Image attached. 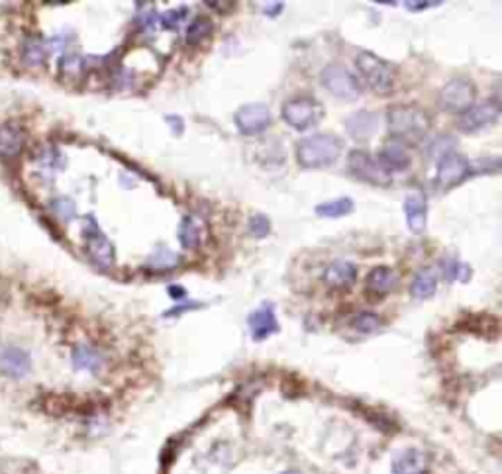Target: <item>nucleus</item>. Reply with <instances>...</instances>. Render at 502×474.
<instances>
[{
  "mask_svg": "<svg viewBox=\"0 0 502 474\" xmlns=\"http://www.w3.org/2000/svg\"><path fill=\"white\" fill-rule=\"evenodd\" d=\"M386 126L395 140L402 141V143H418L424 140L426 133L432 128V118L418 106L399 104V106L388 108Z\"/></svg>",
  "mask_w": 502,
  "mask_h": 474,
  "instance_id": "1",
  "label": "nucleus"
},
{
  "mask_svg": "<svg viewBox=\"0 0 502 474\" xmlns=\"http://www.w3.org/2000/svg\"><path fill=\"white\" fill-rule=\"evenodd\" d=\"M344 151V141L334 133H314L296 143V163L302 169L334 165Z\"/></svg>",
  "mask_w": 502,
  "mask_h": 474,
  "instance_id": "2",
  "label": "nucleus"
},
{
  "mask_svg": "<svg viewBox=\"0 0 502 474\" xmlns=\"http://www.w3.org/2000/svg\"><path fill=\"white\" fill-rule=\"evenodd\" d=\"M355 67L365 85L377 94H388L395 89V71L379 55L371 52H359L355 57Z\"/></svg>",
  "mask_w": 502,
  "mask_h": 474,
  "instance_id": "3",
  "label": "nucleus"
},
{
  "mask_svg": "<svg viewBox=\"0 0 502 474\" xmlns=\"http://www.w3.org/2000/svg\"><path fill=\"white\" fill-rule=\"evenodd\" d=\"M281 116H283L284 122L293 129L306 131V129H312L314 126H318L322 122L324 108L316 98L298 96V98H293V100L284 103Z\"/></svg>",
  "mask_w": 502,
  "mask_h": 474,
  "instance_id": "4",
  "label": "nucleus"
},
{
  "mask_svg": "<svg viewBox=\"0 0 502 474\" xmlns=\"http://www.w3.org/2000/svg\"><path fill=\"white\" fill-rule=\"evenodd\" d=\"M320 80H322L324 89L344 103H353L361 96L359 80L344 65H326L322 75H320Z\"/></svg>",
  "mask_w": 502,
  "mask_h": 474,
  "instance_id": "5",
  "label": "nucleus"
},
{
  "mask_svg": "<svg viewBox=\"0 0 502 474\" xmlns=\"http://www.w3.org/2000/svg\"><path fill=\"white\" fill-rule=\"evenodd\" d=\"M83 237H85V247H87L90 261L101 269H110L114 265L116 251H114L112 241L98 228V222L94 219V216H87V219H85Z\"/></svg>",
  "mask_w": 502,
  "mask_h": 474,
  "instance_id": "6",
  "label": "nucleus"
},
{
  "mask_svg": "<svg viewBox=\"0 0 502 474\" xmlns=\"http://www.w3.org/2000/svg\"><path fill=\"white\" fill-rule=\"evenodd\" d=\"M475 85L467 78H453L438 94L439 110L450 114H463L475 103Z\"/></svg>",
  "mask_w": 502,
  "mask_h": 474,
  "instance_id": "7",
  "label": "nucleus"
},
{
  "mask_svg": "<svg viewBox=\"0 0 502 474\" xmlns=\"http://www.w3.org/2000/svg\"><path fill=\"white\" fill-rule=\"evenodd\" d=\"M348 169L355 179L363 180V182H369V184L386 186L390 182V175L381 167V163L377 161V157L367 153L365 149H353L349 153Z\"/></svg>",
  "mask_w": 502,
  "mask_h": 474,
  "instance_id": "8",
  "label": "nucleus"
},
{
  "mask_svg": "<svg viewBox=\"0 0 502 474\" xmlns=\"http://www.w3.org/2000/svg\"><path fill=\"white\" fill-rule=\"evenodd\" d=\"M499 116H501V104L496 100H485V103L473 104L469 110H465L463 114H459L457 129L463 131V133H475V131H481V129L496 124Z\"/></svg>",
  "mask_w": 502,
  "mask_h": 474,
  "instance_id": "9",
  "label": "nucleus"
},
{
  "mask_svg": "<svg viewBox=\"0 0 502 474\" xmlns=\"http://www.w3.org/2000/svg\"><path fill=\"white\" fill-rule=\"evenodd\" d=\"M473 165L469 159L459 153H448L439 159L438 173H436V182L439 188L450 191L453 186L461 184L467 177H471Z\"/></svg>",
  "mask_w": 502,
  "mask_h": 474,
  "instance_id": "10",
  "label": "nucleus"
},
{
  "mask_svg": "<svg viewBox=\"0 0 502 474\" xmlns=\"http://www.w3.org/2000/svg\"><path fill=\"white\" fill-rule=\"evenodd\" d=\"M236 128L244 136H258L273 124V114L265 104H244L233 116Z\"/></svg>",
  "mask_w": 502,
  "mask_h": 474,
  "instance_id": "11",
  "label": "nucleus"
},
{
  "mask_svg": "<svg viewBox=\"0 0 502 474\" xmlns=\"http://www.w3.org/2000/svg\"><path fill=\"white\" fill-rule=\"evenodd\" d=\"M0 371L10 378H26L32 372V357L20 347H4L0 351Z\"/></svg>",
  "mask_w": 502,
  "mask_h": 474,
  "instance_id": "12",
  "label": "nucleus"
},
{
  "mask_svg": "<svg viewBox=\"0 0 502 474\" xmlns=\"http://www.w3.org/2000/svg\"><path fill=\"white\" fill-rule=\"evenodd\" d=\"M355 281H357V267L346 259H337L324 270V282L334 290H348L355 284Z\"/></svg>",
  "mask_w": 502,
  "mask_h": 474,
  "instance_id": "13",
  "label": "nucleus"
},
{
  "mask_svg": "<svg viewBox=\"0 0 502 474\" xmlns=\"http://www.w3.org/2000/svg\"><path fill=\"white\" fill-rule=\"evenodd\" d=\"M344 126H346V131H348L351 140L369 141L379 128V118L373 112L359 110V112L346 118Z\"/></svg>",
  "mask_w": 502,
  "mask_h": 474,
  "instance_id": "14",
  "label": "nucleus"
},
{
  "mask_svg": "<svg viewBox=\"0 0 502 474\" xmlns=\"http://www.w3.org/2000/svg\"><path fill=\"white\" fill-rule=\"evenodd\" d=\"M247 325H249L251 337L255 341H263V339H267V337L279 332V323H277V316H275L273 306H261L259 310H255L247 318Z\"/></svg>",
  "mask_w": 502,
  "mask_h": 474,
  "instance_id": "15",
  "label": "nucleus"
},
{
  "mask_svg": "<svg viewBox=\"0 0 502 474\" xmlns=\"http://www.w3.org/2000/svg\"><path fill=\"white\" fill-rule=\"evenodd\" d=\"M395 474H426L428 473V455L420 449H406L399 453L393 461Z\"/></svg>",
  "mask_w": 502,
  "mask_h": 474,
  "instance_id": "16",
  "label": "nucleus"
},
{
  "mask_svg": "<svg viewBox=\"0 0 502 474\" xmlns=\"http://www.w3.org/2000/svg\"><path fill=\"white\" fill-rule=\"evenodd\" d=\"M404 214H406L408 230L416 235L422 233L426 230V222H428V202L424 196L418 193L408 194L404 200Z\"/></svg>",
  "mask_w": 502,
  "mask_h": 474,
  "instance_id": "17",
  "label": "nucleus"
},
{
  "mask_svg": "<svg viewBox=\"0 0 502 474\" xmlns=\"http://www.w3.org/2000/svg\"><path fill=\"white\" fill-rule=\"evenodd\" d=\"M377 161L381 163V167L385 169L388 175L402 173V171L410 167V155L406 153V149L400 143H385L381 153L377 157Z\"/></svg>",
  "mask_w": 502,
  "mask_h": 474,
  "instance_id": "18",
  "label": "nucleus"
},
{
  "mask_svg": "<svg viewBox=\"0 0 502 474\" xmlns=\"http://www.w3.org/2000/svg\"><path fill=\"white\" fill-rule=\"evenodd\" d=\"M399 286V274L390 267H375L365 281V288L377 296L390 294Z\"/></svg>",
  "mask_w": 502,
  "mask_h": 474,
  "instance_id": "19",
  "label": "nucleus"
},
{
  "mask_svg": "<svg viewBox=\"0 0 502 474\" xmlns=\"http://www.w3.org/2000/svg\"><path fill=\"white\" fill-rule=\"evenodd\" d=\"M24 145V131L16 124H4L0 126V157L14 159L22 151Z\"/></svg>",
  "mask_w": 502,
  "mask_h": 474,
  "instance_id": "20",
  "label": "nucleus"
},
{
  "mask_svg": "<svg viewBox=\"0 0 502 474\" xmlns=\"http://www.w3.org/2000/svg\"><path fill=\"white\" fill-rule=\"evenodd\" d=\"M436 288H438V274L432 269H422L414 277L410 294L416 300H428L436 294Z\"/></svg>",
  "mask_w": 502,
  "mask_h": 474,
  "instance_id": "21",
  "label": "nucleus"
},
{
  "mask_svg": "<svg viewBox=\"0 0 502 474\" xmlns=\"http://www.w3.org/2000/svg\"><path fill=\"white\" fill-rule=\"evenodd\" d=\"M179 241L185 249H196L202 241V224L196 216H185L179 226Z\"/></svg>",
  "mask_w": 502,
  "mask_h": 474,
  "instance_id": "22",
  "label": "nucleus"
},
{
  "mask_svg": "<svg viewBox=\"0 0 502 474\" xmlns=\"http://www.w3.org/2000/svg\"><path fill=\"white\" fill-rule=\"evenodd\" d=\"M73 365H75V369H79V371L96 372L103 367V357L92 347L79 345L73 351Z\"/></svg>",
  "mask_w": 502,
  "mask_h": 474,
  "instance_id": "23",
  "label": "nucleus"
},
{
  "mask_svg": "<svg viewBox=\"0 0 502 474\" xmlns=\"http://www.w3.org/2000/svg\"><path fill=\"white\" fill-rule=\"evenodd\" d=\"M355 210L353 200L348 196H342V198H335L330 202H322L314 208V212L320 216V218H342V216H348Z\"/></svg>",
  "mask_w": 502,
  "mask_h": 474,
  "instance_id": "24",
  "label": "nucleus"
},
{
  "mask_svg": "<svg viewBox=\"0 0 502 474\" xmlns=\"http://www.w3.org/2000/svg\"><path fill=\"white\" fill-rule=\"evenodd\" d=\"M212 32H214L212 20L207 18V16H196L193 22L189 24V28H187L185 38H187V43H189V45H198V43H202L205 39L210 38Z\"/></svg>",
  "mask_w": 502,
  "mask_h": 474,
  "instance_id": "25",
  "label": "nucleus"
},
{
  "mask_svg": "<svg viewBox=\"0 0 502 474\" xmlns=\"http://www.w3.org/2000/svg\"><path fill=\"white\" fill-rule=\"evenodd\" d=\"M177 265H179V255L173 253L167 247H157L145 261V267L151 270H171Z\"/></svg>",
  "mask_w": 502,
  "mask_h": 474,
  "instance_id": "26",
  "label": "nucleus"
},
{
  "mask_svg": "<svg viewBox=\"0 0 502 474\" xmlns=\"http://www.w3.org/2000/svg\"><path fill=\"white\" fill-rule=\"evenodd\" d=\"M45 57H48L45 45L39 39H28L26 43H24L22 59H24L26 65H30V67H39V65L45 63Z\"/></svg>",
  "mask_w": 502,
  "mask_h": 474,
  "instance_id": "27",
  "label": "nucleus"
},
{
  "mask_svg": "<svg viewBox=\"0 0 502 474\" xmlns=\"http://www.w3.org/2000/svg\"><path fill=\"white\" fill-rule=\"evenodd\" d=\"M381 318L373 314V312H361L357 316H353V320H351V327L357 332V334H363V335H371L375 334L379 327H381Z\"/></svg>",
  "mask_w": 502,
  "mask_h": 474,
  "instance_id": "28",
  "label": "nucleus"
},
{
  "mask_svg": "<svg viewBox=\"0 0 502 474\" xmlns=\"http://www.w3.org/2000/svg\"><path fill=\"white\" fill-rule=\"evenodd\" d=\"M52 208L53 212H55V216L59 219H63V222H71V219H75V216H77L75 202H73L71 198H65V196L57 198V200H53Z\"/></svg>",
  "mask_w": 502,
  "mask_h": 474,
  "instance_id": "29",
  "label": "nucleus"
},
{
  "mask_svg": "<svg viewBox=\"0 0 502 474\" xmlns=\"http://www.w3.org/2000/svg\"><path fill=\"white\" fill-rule=\"evenodd\" d=\"M441 270H443V277H446V281H463L461 279V274H469V270L467 267H463L457 259H453V257H448V259H443V263H441Z\"/></svg>",
  "mask_w": 502,
  "mask_h": 474,
  "instance_id": "30",
  "label": "nucleus"
},
{
  "mask_svg": "<svg viewBox=\"0 0 502 474\" xmlns=\"http://www.w3.org/2000/svg\"><path fill=\"white\" fill-rule=\"evenodd\" d=\"M249 233L258 239H263L271 233V219L265 214H253L249 218Z\"/></svg>",
  "mask_w": 502,
  "mask_h": 474,
  "instance_id": "31",
  "label": "nucleus"
},
{
  "mask_svg": "<svg viewBox=\"0 0 502 474\" xmlns=\"http://www.w3.org/2000/svg\"><path fill=\"white\" fill-rule=\"evenodd\" d=\"M187 16V10L180 8V10H169L161 16V26L165 30H171V28H177L180 24V20Z\"/></svg>",
  "mask_w": 502,
  "mask_h": 474,
  "instance_id": "32",
  "label": "nucleus"
},
{
  "mask_svg": "<svg viewBox=\"0 0 502 474\" xmlns=\"http://www.w3.org/2000/svg\"><path fill=\"white\" fill-rule=\"evenodd\" d=\"M196 308H200L198 302H189V304H179V306L171 308L169 312H165V316H179L182 312H187V310H196Z\"/></svg>",
  "mask_w": 502,
  "mask_h": 474,
  "instance_id": "33",
  "label": "nucleus"
},
{
  "mask_svg": "<svg viewBox=\"0 0 502 474\" xmlns=\"http://www.w3.org/2000/svg\"><path fill=\"white\" fill-rule=\"evenodd\" d=\"M432 6H439V2H406V8L418 12V10H426V8H432Z\"/></svg>",
  "mask_w": 502,
  "mask_h": 474,
  "instance_id": "34",
  "label": "nucleus"
},
{
  "mask_svg": "<svg viewBox=\"0 0 502 474\" xmlns=\"http://www.w3.org/2000/svg\"><path fill=\"white\" fill-rule=\"evenodd\" d=\"M167 294L173 298V300H180L182 296L187 294V290L182 288V286H179V284H173V286H169L167 288Z\"/></svg>",
  "mask_w": 502,
  "mask_h": 474,
  "instance_id": "35",
  "label": "nucleus"
},
{
  "mask_svg": "<svg viewBox=\"0 0 502 474\" xmlns=\"http://www.w3.org/2000/svg\"><path fill=\"white\" fill-rule=\"evenodd\" d=\"M167 122L171 124V128H175V133L179 136L182 131V122H180L179 116H167Z\"/></svg>",
  "mask_w": 502,
  "mask_h": 474,
  "instance_id": "36",
  "label": "nucleus"
},
{
  "mask_svg": "<svg viewBox=\"0 0 502 474\" xmlns=\"http://www.w3.org/2000/svg\"><path fill=\"white\" fill-rule=\"evenodd\" d=\"M283 10V2H273L269 4L267 8H265V14H269V16H277V14Z\"/></svg>",
  "mask_w": 502,
  "mask_h": 474,
  "instance_id": "37",
  "label": "nucleus"
},
{
  "mask_svg": "<svg viewBox=\"0 0 502 474\" xmlns=\"http://www.w3.org/2000/svg\"><path fill=\"white\" fill-rule=\"evenodd\" d=\"M283 474H298L296 471H289V473H283Z\"/></svg>",
  "mask_w": 502,
  "mask_h": 474,
  "instance_id": "38",
  "label": "nucleus"
}]
</instances>
